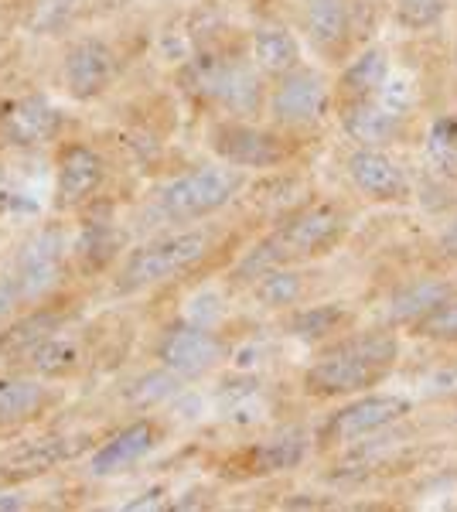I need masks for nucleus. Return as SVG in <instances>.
Returning a JSON list of instances; mask_svg holds the SVG:
<instances>
[{
	"label": "nucleus",
	"mask_w": 457,
	"mask_h": 512,
	"mask_svg": "<svg viewBox=\"0 0 457 512\" xmlns=\"http://www.w3.org/2000/svg\"><path fill=\"white\" fill-rule=\"evenodd\" d=\"M400 362V338L393 332H362L331 342L304 369V393L314 400H352L369 393Z\"/></svg>",
	"instance_id": "obj_1"
},
{
	"label": "nucleus",
	"mask_w": 457,
	"mask_h": 512,
	"mask_svg": "<svg viewBox=\"0 0 457 512\" xmlns=\"http://www.w3.org/2000/svg\"><path fill=\"white\" fill-rule=\"evenodd\" d=\"M348 233V212L335 202H311L304 209L290 212L277 229L260 239L236 267V280L263 277L273 267L284 263H304L318 260V256L331 253Z\"/></svg>",
	"instance_id": "obj_2"
},
{
	"label": "nucleus",
	"mask_w": 457,
	"mask_h": 512,
	"mask_svg": "<svg viewBox=\"0 0 457 512\" xmlns=\"http://www.w3.org/2000/svg\"><path fill=\"white\" fill-rule=\"evenodd\" d=\"M181 86L198 103L219 110L222 117H256L267 110L270 86L263 82L260 65L253 55H229V52H198L181 69Z\"/></svg>",
	"instance_id": "obj_3"
},
{
	"label": "nucleus",
	"mask_w": 457,
	"mask_h": 512,
	"mask_svg": "<svg viewBox=\"0 0 457 512\" xmlns=\"http://www.w3.org/2000/svg\"><path fill=\"white\" fill-rule=\"evenodd\" d=\"M69 260L72 243L65 226L48 222L45 229H38L14 256L11 270L0 277V321L52 297L69 274Z\"/></svg>",
	"instance_id": "obj_4"
},
{
	"label": "nucleus",
	"mask_w": 457,
	"mask_h": 512,
	"mask_svg": "<svg viewBox=\"0 0 457 512\" xmlns=\"http://www.w3.org/2000/svg\"><path fill=\"white\" fill-rule=\"evenodd\" d=\"M215 253V233L212 229H181V233L157 236L151 243H140L137 250L127 253L120 274L113 280L116 294H140L161 287L168 280H178L202 267Z\"/></svg>",
	"instance_id": "obj_5"
},
{
	"label": "nucleus",
	"mask_w": 457,
	"mask_h": 512,
	"mask_svg": "<svg viewBox=\"0 0 457 512\" xmlns=\"http://www.w3.org/2000/svg\"><path fill=\"white\" fill-rule=\"evenodd\" d=\"M246 188V171L232 164H202V168L181 171L164 181L154 192L151 216L161 222H198L222 212L236 202V195Z\"/></svg>",
	"instance_id": "obj_6"
},
{
	"label": "nucleus",
	"mask_w": 457,
	"mask_h": 512,
	"mask_svg": "<svg viewBox=\"0 0 457 512\" xmlns=\"http://www.w3.org/2000/svg\"><path fill=\"white\" fill-rule=\"evenodd\" d=\"M209 151L239 171H273L294 158L290 134L280 127H260L246 117H219L209 123Z\"/></svg>",
	"instance_id": "obj_7"
},
{
	"label": "nucleus",
	"mask_w": 457,
	"mask_h": 512,
	"mask_svg": "<svg viewBox=\"0 0 457 512\" xmlns=\"http://www.w3.org/2000/svg\"><path fill=\"white\" fill-rule=\"evenodd\" d=\"M331 103H335V86L314 65H297V69L277 76L267 93V113L273 127L287 130V134L318 127L328 117Z\"/></svg>",
	"instance_id": "obj_8"
},
{
	"label": "nucleus",
	"mask_w": 457,
	"mask_h": 512,
	"mask_svg": "<svg viewBox=\"0 0 457 512\" xmlns=\"http://www.w3.org/2000/svg\"><path fill=\"white\" fill-rule=\"evenodd\" d=\"M413 414V400L400 393H359L338 407L335 414L321 424L318 441L324 448H342V444H355L362 437H372L386 427L400 424L403 417Z\"/></svg>",
	"instance_id": "obj_9"
},
{
	"label": "nucleus",
	"mask_w": 457,
	"mask_h": 512,
	"mask_svg": "<svg viewBox=\"0 0 457 512\" xmlns=\"http://www.w3.org/2000/svg\"><path fill=\"white\" fill-rule=\"evenodd\" d=\"M229 355L226 338L209 325H174L157 342V362L181 379H202L219 369Z\"/></svg>",
	"instance_id": "obj_10"
},
{
	"label": "nucleus",
	"mask_w": 457,
	"mask_h": 512,
	"mask_svg": "<svg viewBox=\"0 0 457 512\" xmlns=\"http://www.w3.org/2000/svg\"><path fill=\"white\" fill-rule=\"evenodd\" d=\"M116 72H120V59H116L110 41L86 35L65 48L62 82H65V93L76 99V103H89V99L103 96L116 82Z\"/></svg>",
	"instance_id": "obj_11"
},
{
	"label": "nucleus",
	"mask_w": 457,
	"mask_h": 512,
	"mask_svg": "<svg viewBox=\"0 0 457 512\" xmlns=\"http://www.w3.org/2000/svg\"><path fill=\"white\" fill-rule=\"evenodd\" d=\"M106 171H110L106 158L93 144H82V140L62 144L55 158V209L72 212L89 205L103 188Z\"/></svg>",
	"instance_id": "obj_12"
},
{
	"label": "nucleus",
	"mask_w": 457,
	"mask_h": 512,
	"mask_svg": "<svg viewBox=\"0 0 457 512\" xmlns=\"http://www.w3.org/2000/svg\"><path fill=\"white\" fill-rule=\"evenodd\" d=\"M345 175L355 185V192L365 195L369 202H406L413 195L410 175L386 147H355L345 161Z\"/></svg>",
	"instance_id": "obj_13"
},
{
	"label": "nucleus",
	"mask_w": 457,
	"mask_h": 512,
	"mask_svg": "<svg viewBox=\"0 0 457 512\" xmlns=\"http://www.w3.org/2000/svg\"><path fill=\"white\" fill-rule=\"evenodd\" d=\"M65 113L48 96L28 93L0 110V140L11 147H41L62 137Z\"/></svg>",
	"instance_id": "obj_14"
},
{
	"label": "nucleus",
	"mask_w": 457,
	"mask_h": 512,
	"mask_svg": "<svg viewBox=\"0 0 457 512\" xmlns=\"http://www.w3.org/2000/svg\"><path fill=\"white\" fill-rule=\"evenodd\" d=\"M301 28L321 59L342 62L355 38V0H301Z\"/></svg>",
	"instance_id": "obj_15"
},
{
	"label": "nucleus",
	"mask_w": 457,
	"mask_h": 512,
	"mask_svg": "<svg viewBox=\"0 0 457 512\" xmlns=\"http://www.w3.org/2000/svg\"><path fill=\"white\" fill-rule=\"evenodd\" d=\"M161 437L164 431L154 417L134 420V424L120 427V431L99 444L93 451V458H89V472H93V478H113V475L130 472V468L140 465V461L161 444Z\"/></svg>",
	"instance_id": "obj_16"
},
{
	"label": "nucleus",
	"mask_w": 457,
	"mask_h": 512,
	"mask_svg": "<svg viewBox=\"0 0 457 512\" xmlns=\"http://www.w3.org/2000/svg\"><path fill=\"white\" fill-rule=\"evenodd\" d=\"M338 123H342V134L355 147H386L389 151L406 134L403 113L379 96L359 99V103H342L338 106Z\"/></svg>",
	"instance_id": "obj_17"
},
{
	"label": "nucleus",
	"mask_w": 457,
	"mask_h": 512,
	"mask_svg": "<svg viewBox=\"0 0 457 512\" xmlns=\"http://www.w3.org/2000/svg\"><path fill=\"white\" fill-rule=\"evenodd\" d=\"M123 253V229L116 226L110 212H93L82 219L76 239H72V263L86 277L103 274L106 267H113Z\"/></svg>",
	"instance_id": "obj_18"
},
{
	"label": "nucleus",
	"mask_w": 457,
	"mask_h": 512,
	"mask_svg": "<svg viewBox=\"0 0 457 512\" xmlns=\"http://www.w3.org/2000/svg\"><path fill=\"white\" fill-rule=\"evenodd\" d=\"M386 82H389V52L382 45H369L342 65V72L335 79V99L338 106L359 103V99H376L382 96Z\"/></svg>",
	"instance_id": "obj_19"
},
{
	"label": "nucleus",
	"mask_w": 457,
	"mask_h": 512,
	"mask_svg": "<svg viewBox=\"0 0 457 512\" xmlns=\"http://www.w3.org/2000/svg\"><path fill=\"white\" fill-rule=\"evenodd\" d=\"M52 386L28 376H0V431L31 424L52 407Z\"/></svg>",
	"instance_id": "obj_20"
},
{
	"label": "nucleus",
	"mask_w": 457,
	"mask_h": 512,
	"mask_svg": "<svg viewBox=\"0 0 457 512\" xmlns=\"http://www.w3.org/2000/svg\"><path fill=\"white\" fill-rule=\"evenodd\" d=\"M249 55L260 65L263 76H270V79L304 65L301 38L290 28H284V24H256L253 35H249Z\"/></svg>",
	"instance_id": "obj_21"
},
{
	"label": "nucleus",
	"mask_w": 457,
	"mask_h": 512,
	"mask_svg": "<svg viewBox=\"0 0 457 512\" xmlns=\"http://www.w3.org/2000/svg\"><path fill=\"white\" fill-rule=\"evenodd\" d=\"M457 291L454 284L440 277H423V280H413V284L400 287L393 294V304H389V325H420L430 311H437L444 301H451Z\"/></svg>",
	"instance_id": "obj_22"
},
{
	"label": "nucleus",
	"mask_w": 457,
	"mask_h": 512,
	"mask_svg": "<svg viewBox=\"0 0 457 512\" xmlns=\"http://www.w3.org/2000/svg\"><path fill=\"white\" fill-rule=\"evenodd\" d=\"M65 318L69 315H65L62 308H38V311H28V315L14 318L11 325L0 332V355H7V359L28 355L38 342L62 332Z\"/></svg>",
	"instance_id": "obj_23"
},
{
	"label": "nucleus",
	"mask_w": 457,
	"mask_h": 512,
	"mask_svg": "<svg viewBox=\"0 0 457 512\" xmlns=\"http://www.w3.org/2000/svg\"><path fill=\"white\" fill-rule=\"evenodd\" d=\"M348 321H352V311L345 304H314V308H301L287 318V332L301 342H328V338L342 335Z\"/></svg>",
	"instance_id": "obj_24"
},
{
	"label": "nucleus",
	"mask_w": 457,
	"mask_h": 512,
	"mask_svg": "<svg viewBox=\"0 0 457 512\" xmlns=\"http://www.w3.org/2000/svg\"><path fill=\"white\" fill-rule=\"evenodd\" d=\"M253 297L270 311H284L294 308L304 297V277L294 270V263H284V267H273L263 277L253 280Z\"/></svg>",
	"instance_id": "obj_25"
},
{
	"label": "nucleus",
	"mask_w": 457,
	"mask_h": 512,
	"mask_svg": "<svg viewBox=\"0 0 457 512\" xmlns=\"http://www.w3.org/2000/svg\"><path fill=\"white\" fill-rule=\"evenodd\" d=\"M24 359H28V366L45 379L72 376L82 366L79 345L69 342V338H62V335H52V338H45V342H38L35 349L24 355Z\"/></svg>",
	"instance_id": "obj_26"
},
{
	"label": "nucleus",
	"mask_w": 457,
	"mask_h": 512,
	"mask_svg": "<svg viewBox=\"0 0 457 512\" xmlns=\"http://www.w3.org/2000/svg\"><path fill=\"white\" fill-rule=\"evenodd\" d=\"M307 454V437L304 434H284L273 437V441H263L260 448H253L249 454V468L256 475H273V472H290L304 461Z\"/></svg>",
	"instance_id": "obj_27"
},
{
	"label": "nucleus",
	"mask_w": 457,
	"mask_h": 512,
	"mask_svg": "<svg viewBox=\"0 0 457 512\" xmlns=\"http://www.w3.org/2000/svg\"><path fill=\"white\" fill-rule=\"evenodd\" d=\"M79 11H82V0H31L24 28L38 38L62 35V31L76 21Z\"/></svg>",
	"instance_id": "obj_28"
},
{
	"label": "nucleus",
	"mask_w": 457,
	"mask_h": 512,
	"mask_svg": "<svg viewBox=\"0 0 457 512\" xmlns=\"http://www.w3.org/2000/svg\"><path fill=\"white\" fill-rule=\"evenodd\" d=\"M454 0H396L393 4V21L396 28L410 31V35H423V31H434L444 24L451 14Z\"/></svg>",
	"instance_id": "obj_29"
},
{
	"label": "nucleus",
	"mask_w": 457,
	"mask_h": 512,
	"mask_svg": "<svg viewBox=\"0 0 457 512\" xmlns=\"http://www.w3.org/2000/svg\"><path fill=\"white\" fill-rule=\"evenodd\" d=\"M79 454V441H69V437H41V441H31L28 448L18 454L21 468H31V472H45V468H55L62 461L76 458Z\"/></svg>",
	"instance_id": "obj_30"
},
{
	"label": "nucleus",
	"mask_w": 457,
	"mask_h": 512,
	"mask_svg": "<svg viewBox=\"0 0 457 512\" xmlns=\"http://www.w3.org/2000/svg\"><path fill=\"white\" fill-rule=\"evenodd\" d=\"M413 335L427 338V342H457V294L437 311H430L420 325H413Z\"/></svg>",
	"instance_id": "obj_31"
},
{
	"label": "nucleus",
	"mask_w": 457,
	"mask_h": 512,
	"mask_svg": "<svg viewBox=\"0 0 457 512\" xmlns=\"http://www.w3.org/2000/svg\"><path fill=\"white\" fill-rule=\"evenodd\" d=\"M430 158H434L437 168L444 171H457V120L444 117L434 123V130H430Z\"/></svg>",
	"instance_id": "obj_32"
},
{
	"label": "nucleus",
	"mask_w": 457,
	"mask_h": 512,
	"mask_svg": "<svg viewBox=\"0 0 457 512\" xmlns=\"http://www.w3.org/2000/svg\"><path fill=\"white\" fill-rule=\"evenodd\" d=\"M14 209H24V198L14 192V181L4 171V164H0V216H7Z\"/></svg>",
	"instance_id": "obj_33"
},
{
	"label": "nucleus",
	"mask_w": 457,
	"mask_h": 512,
	"mask_svg": "<svg viewBox=\"0 0 457 512\" xmlns=\"http://www.w3.org/2000/svg\"><path fill=\"white\" fill-rule=\"evenodd\" d=\"M440 250L447 256H457V219L447 222V229L440 233Z\"/></svg>",
	"instance_id": "obj_34"
},
{
	"label": "nucleus",
	"mask_w": 457,
	"mask_h": 512,
	"mask_svg": "<svg viewBox=\"0 0 457 512\" xmlns=\"http://www.w3.org/2000/svg\"><path fill=\"white\" fill-rule=\"evenodd\" d=\"M21 495L18 492H4V499H0V509H21Z\"/></svg>",
	"instance_id": "obj_35"
},
{
	"label": "nucleus",
	"mask_w": 457,
	"mask_h": 512,
	"mask_svg": "<svg viewBox=\"0 0 457 512\" xmlns=\"http://www.w3.org/2000/svg\"><path fill=\"white\" fill-rule=\"evenodd\" d=\"M130 0H103V7H110V11H120V7H127Z\"/></svg>",
	"instance_id": "obj_36"
},
{
	"label": "nucleus",
	"mask_w": 457,
	"mask_h": 512,
	"mask_svg": "<svg viewBox=\"0 0 457 512\" xmlns=\"http://www.w3.org/2000/svg\"><path fill=\"white\" fill-rule=\"evenodd\" d=\"M454 72H457V52H454Z\"/></svg>",
	"instance_id": "obj_37"
},
{
	"label": "nucleus",
	"mask_w": 457,
	"mask_h": 512,
	"mask_svg": "<svg viewBox=\"0 0 457 512\" xmlns=\"http://www.w3.org/2000/svg\"><path fill=\"white\" fill-rule=\"evenodd\" d=\"M454 11H457V0H454Z\"/></svg>",
	"instance_id": "obj_38"
},
{
	"label": "nucleus",
	"mask_w": 457,
	"mask_h": 512,
	"mask_svg": "<svg viewBox=\"0 0 457 512\" xmlns=\"http://www.w3.org/2000/svg\"><path fill=\"white\" fill-rule=\"evenodd\" d=\"M0 485H4V478H0Z\"/></svg>",
	"instance_id": "obj_39"
}]
</instances>
